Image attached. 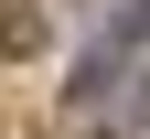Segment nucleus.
Here are the masks:
<instances>
[{
	"mask_svg": "<svg viewBox=\"0 0 150 139\" xmlns=\"http://www.w3.org/2000/svg\"><path fill=\"white\" fill-rule=\"evenodd\" d=\"M0 54H43V11L32 0H0Z\"/></svg>",
	"mask_w": 150,
	"mask_h": 139,
	"instance_id": "obj_1",
	"label": "nucleus"
}]
</instances>
